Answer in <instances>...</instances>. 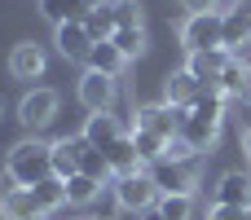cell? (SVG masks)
I'll use <instances>...</instances> for the list:
<instances>
[{"instance_id":"obj_3","label":"cell","mask_w":251,"mask_h":220,"mask_svg":"<svg viewBox=\"0 0 251 220\" xmlns=\"http://www.w3.org/2000/svg\"><path fill=\"white\" fill-rule=\"evenodd\" d=\"M150 181L159 185V198L163 194H194L199 163L194 159H159V163H150Z\"/></svg>"},{"instance_id":"obj_11","label":"cell","mask_w":251,"mask_h":220,"mask_svg":"<svg viewBox=\"0 0 251 220\" xmlns=\"http://www.w3.org/2000/svg\"><path fill=\"white\" fill-rule=\"evenodd\" d=\"M119 137H124V123H119V115H110V110H97V115H88V123H84V141H88V146H97V150H110Z\"/></svg>"},{"instance_id":"obj_33","label":"cell","mask_w":251,"mask_h":220,"mask_svg":"<svg viewBox=\"0 0 251 220\" xmlns=\"http://www.w3.org/2000/svg\"><path fill=\"white\" fill-rule=\"evenodd\" d=\"M243 150H247V159H251V128L243 132Z\"/></svg>"},{"instance_id":"obj_22","label":"cell","mask_w":251,"mask_h":220,"mask_svg":"<svg viewBox=\"0 0 251 220\" xmlns=\"http://www.w3.org/2000/svg\"><path fill=\"white\" fill-rule=\"evenodd\" d=\"M97 194H101V181H93V176H84V172H75V176L66 181V203H71V207H88Z\"/></svg>"},{"instance_id":"obj_7","label":"cell","mask_w":251,"mask_h":220,"mask_svg":"<svg viewBox=\"0 0 251 220\" xmlns=\"http://www.w3.org/2000/svg\"><path fill=\"white\" fill-rule=\"evenodd\" d=\"M229 62H234V53H229V49H203V53H190V62H185V71H190V75H194L199 84H207V88H216Z\"/></svg>"},{"instance_id":"obj_1","label":"cell","mask_w":251,"mask_h":220,"mask_svg":"<svg viewBox=\"0 0 251 220\" xmlns=\"http://www.w3.org/2000/svg\"><path fill=\"white\" fill-rule=\"evenodd\" d=\"M4 172H9L13 185H26V190L40 185L44 176H53V146H44V141H18L9 150Z\"/></svg>"},{"instance_id":"obj_21","label":"cell","mask_w":251,"mask_h":220,"mask_svg":"<svg viewBox=\"0 0 251 220\" xmlns=\"http://www.w3.org/2000/svg\"><path fill=\"white\" fill-rule=\"evenodd\" d=\"M31 194H35V203L53 216L57 207H66V181L62 176H44L40 185H31Z\"/></svg>"},{"instance_id":"obj_24","label":"cell","mask_w":251,"mask_h":220,"mask_svg":"<svg viewBox=\"0 0 251 220\" xmlns=\"http://www.w3.org/2000/svg\"><path fill=\"white\" fill-rule=\"evenodd\" d=\"M84 26H88V35L101 44V40H110L119 26H115V13H110V4H101V9H88L84 13Z\"/></svg>"},{"instance_id":"obj_8","label":"cell","mask_w":251,"mask_h":220,"mask_svg":"<svg viewBox=\"0 0 251 220\" xmlns=\"http://www.w3.org/2000/svg\"><path fill=\"white\" fill-rule=\"evenodd\" d=\"M0 220H49V212L35 203V194L26 185H9L0 194Z\"/></svg>"},{"instance_id":"obj_5","label":"cell","mask_w":251,"mask_h":220,"mask_svg":"<svg viewBox=\"0 0 251 220\" xmlns=\"http://www.w3.org/2000/svg\"><path fill=\"white\" fill-rule=\"evenodd\" d=\"M185 115H190V110H185V106H172V101H163V106H141V110H137V128H146V132L172 141V137H181Z\"/></svg>"},{"instance_id":"obj_14","label":"cell","mask_w":251,"mask_h":220,"mask_svg":"<svg viewBox=\"0 0 251 220\" xmlns=\"http://www.w3.org/2000/svg\"><path fill=\"white\" fill-rule=\"evenodd\" d=\"M216 88H221L225 97H234V101H251V62L234 57V62L225 66V75H221Z\"/></svg>"},{"instance_id":"obj_19","label":"cell","mask_w":251,"mask_h":220,"mask_svg":"<svg viewBox=\"0 0 251 220\" xmlns=\"http://www.w3.org/2000/svg\"><path fill=\"white\" fill-rule=\"evenodd\" d=\"M124 62H128V57H124V53H119L110 40H101V44H93V53H88V62H84V66H88V71H101V75H115V79H119Z\"/></svg>"},{"instance_id":"obj_25","label":"cell","mask_w":251,"mask_h":220,"mask_svg":"<svg viewBox=\"0 0 251 220\" xmlns=\"http://www.w3.org/2000/svg\"><path fill=\"white\" fill-rule=\"evenodd\" d=\"M110 44L124 53V57H141L146 53V26H119L110 35Z\"/></svg>"},{"instance_id":"obj_2","label":"cell","mask_w":251,"mask_h":220,"mask_svg":"<svg viewBox=\"0 0 251 220\" xmlns=\"http://www.w3.org/2000/svg\"><path fill=\"white\" fill-rule=\"evenodd\" d=\"M181 44L185 53H203V49H225V13L207 9V13H190L181 26Z\"/></svg>"},{"instance_id":"obj_31","label":"cell","mask_w":251,"mask_h":220,"mask_svg":"<svg viewBox=\"0 0 251 220\" xmlns=\"http://www.w3.org/2000/svg\"><path fill=\"white\" fill-rule=\"evenodd\" d=\"M216 9H221V13H229V9H243V0H216Z\"/></svg>"},{"instance_id":"obj_13","label":"cell","mask_w":251,"mask_h":220,"mask_svg":"<svg viewBox=\"0 0 251 220\" xmlns=\"http://www.w3.org/2000/svg\"><path fill=\"white\" fill-rule=\"evenodd\" d=\"M84 150H88L84 132H79V137H66V141H57V146H53V176L71 181V176L79 172V154H84Z\"/></svg>"},{"instance_id":"obj_12","label":"cell","mask_w":251,"mask_h":220,"mask_svg":"<svg viewBox=\"0 0 251 220\" xmlns=\"http://www.w3.org/2000/svg\"><path fill=\"white\" fill-rule=\"evenodd\" d=\"M9 71H13L18 79H40V75H44V49H40L35 40L13 44V53H9Z\"/></svg>"},{"instance_id":"obj_18","label":"cell","mask_w":251,"mask_h":220,"mask_svg":"<svg viewBox=\"0 0 251 220\" xmlns=\"http://www.w3.org/2000/svg\"><path fill=\"white\" fill-rule=\"evenodd\" d=\"M110 168H115V176H128V172H141V154H137V141H132V132H124L110 150Z\"/></svg>"},{"instance_id":"obj_27","label":"cell","mask_w":251,"mask_h":220,"mask_svg":"<svg viewBox=\"0 0 251 220\" xmlns=\"http://www.w3.org/2000/svg\"><path fill=\"white\" fill-rule=\"evenodd\" d=\"M154 207L163 212V220H190L194 216V194H163Z\"/></svg>"},{"instance_id":"obj_20","label":"cell","mask_w":251,"mask_h":220,"mask_svg":"<svg viewBox=\"0 0 251 220\" xmlns=\"http://www.w3.org/2000/svg\"><path fill=\"white\" fill-rule=\"evenodd\" d=\"M40 13L53 22V26H66V22H84V0H40Z\"/></svg>"},{"instance_id":"obj_16","label":"cell","mask_w":251,"mask_h":220,"mask_svg":"<svg viewBox=\"0 0 251 220\" xmlns=\"http://www.w3.org/2000/svg\"><path fill=\"white\" fill-rule=\"evenodd\" d=\"M203 93H207V84H199L190 71H172V75H168V101H172V106H185V110H190Z\"/></svg>"},{"instance_id":"obj_17","label":"cell","mask_w":251,"mask_h":220,"mask_svg":"<svg viewBox=\"0 0 251 220\" xmlns=\"http://www.w3.org/2000/svg\"><path fill=\"white\" fill-rule=\"evenodd\" d=\"M225 49L234 57L243 49H251V9H229L225 13Z\"/></svg>"},{"instance_id":"obj_28","label":"cell","mask_w":251,"mask_h":220,"mask_svg":"<svg viewBox=\"0 0 251 220\" xmlns=\"http://www.w3.org/2000/svg\"><path fill=\"white\" fill-rule=\"evenodd\" d=\"M110 13H115V26H141V4L137 0H115Z\"/></svg>"},{"instance_id":"obj_32","label":"cell","mask_w":251,"mask_h":220,"mask_svg":"<svg viewBox=\"0 0 251 220\" xmlns=\"http://www.w3.org/2000/svg\"><path fill=\"white\" fill-rule=\"evenodd\" d=\"M141 220H163V212H159V207H150V212H141Z\"/></svg>"},{"instance_id":"obj_35","label":"cell","mask_w":251,"mask_h":220,"mask_svg":"<svg viewBox=\"0 0 251 220\" xmlns=\"http://www.w3.org/2000/svg\"><path fill=\"white\" fill-rule=\"evenodd\" d=\"M247 220H251V207H247Z\"/></svg>"},{"instance_id":"obj_23","label":"cell","mask_w":251,"mask_h":220,"mask_svg":"<svg viewBox=\"0 0 251 220\" xmlns=\"http://www.w3.org/2000/svg\"><path fill=\"white\" fill-rule=\"evenodd\" d=\"M79 172H84V176H93V181H110V176H115L110 154H106V150H97V146H88V150L79 154Z\"/></svg>"},{"instance_id":"obj_6","label":"cell","mask_w":251,"mask_h":220,"mask_svg":"<svg viewBox=\"0 0 251 220\" xmlns=\"http://www.w3.org/2000/svg\"><path fill=\"white\" fill-rule=\"evenodd\" d=\"M53 115H57V93H49V88H31V93L18 101V119H22L31 132L49 128V123H53Z\"/></svg>"},{"instance_id":"obj_26","label":"cell","mask_w":251,"mask_h":220,"mask_svg":"<svg viewBox=\"0 0 251 220\" xmlns=\"http://www.w3.org/2000/svg\"><path fill=\"white\" fill-rule=\"evenodd\" d=\"M132 141H137L141 163H159V159L168 154V141H163V137H154V132H146V128H132Z\"/></svg>"},{"instance_id":"obj_9","label":"cell","mask_w":251,"mask_h":220,"mask_svg":"<svg viewBox=\"0 0 251 220\" xmlns=\"http://www.w3.org/2000/svg\"><path fill=\"white\" fill-rule=\"evenodd\" d=\"M79 101L97 115V110H110L115 106V75H101V71H84L79 75Z\"/></svg>"},{"instance_id":"obj_30","label":"cell","mask_w":251,"mask_h":220,"mask_svg":"<svg viewBox=\"0 0 251 220\" xmlns=\"http://www.w3.org/2000/svg\"><path fill=\"white\" fill-rule=\"evenodd\" d=\"M190 13H207V9H216V0H181Z\"/></svg>"},{"instance_id":"obj_4","label":"cell","mask_w":251,"mask_h":220,"mask_svg":"<svg viewBox=\"0 0 251 220\" xmlns=\"http://www.w3.org/2000/svg\"><path fill=\"white\" fill-rule=\"evenodd\" d=\"M115 203L124 212H150L159 203V185L150 181V172H128V176H115Z\"/></svg>"},{"instance_id":"obj_34","label":"cell","mask_w":251,"mask_h":220,"mask_svg":"<svg viewBox=\"0 0 251 220\" xmlns=\"http://www.w3.org/2000/svg\"><path fill=\"white\" fill-rule=\"evenodd\" d=\"M101 4H106V0H84V9H101Z\"/></svg>"},{"instance_id":"obj_15","label":"cell","mask_w":251,"mask_h":220,"mask_svg":"<svg viewBox=\"0 0 251 220\" xmlns=\"http://www.w3.org/2000/svg\"><path fill=\"white\" fill-rule=\"evenodd\" d=\"M216 203L229 207H251V172H225L216 185Z\"/></svg>"},{"instance_id":"obj_10","label":"cell","mask_w":251,"mask_h":220,"mask_svg":"<svg viewBox=\"0 0 251 220\" xmlns=\"http://www.w3.org/2000/svg\"><path fill=\"white\" fill-rule=\"evenodd\" d=\"M93 44H97V40L88 35L84 22H66V26H57V53H62L66 62H88Z\"/></svg>"},{"instance_id":"obj_29","label":"cell","mask_w":251,"mask_h":220,"mask_svg":"<svg viewBox=\"0 0 251 220\" xmlns=\"http://www.w3.org/2000/svg\"><path fill=\"white\" fill-rule=\"evenodd\" d=\"M207 220H247V207H229V203H216Z\"/></svg>"}]
</instances>
